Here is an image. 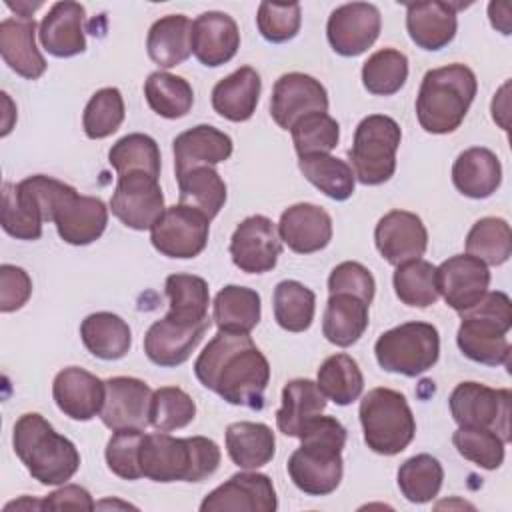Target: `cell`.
<instances>
[{
  "label": "cell",
  "instance_id": "1",
  "mask_svg": "<svg viewBox=\"0 0 512 512\" xmlns=\"http://www.w3.org/2000/svg\"><path fill=\"white\" fill-rule=\"evenodd\" d=\"M198 382L224 402L262 410L270 364L250 334L222 332L204 346L194 362Z\"/></svg>",
  "mask_w": 512,
  "mask_h": 512
},
{
  "label": "cell",
  "instance_id": "2",
  "mask_svg": "<svg viewBox=\"0 0 512 512\" xmlns=\"http://www.w3.org/2000/svg\"><path fill=\"white\" fill-rule=\"evenodd\" d=\"M300 446L290 454L286 470L298 490L328 496L342 480L346 428L334 416H314L300 432Z\"/></svg>",
  "mask_w": 512,
  "mask_h": 512
},
{
  "label": "cell",
  "instance_id": "3",
  "mask_svg": "<svg viewBox=\"0 0 512 512\" xmlns=\"http://www.w3.org/2000/svg\"><path fill=\"white\" fill-rule=\"evenodd\" d=\"M220 448L206 436L174 438L168 432L144 434L140 444L142 476L154 482H202L220 466Z\"/></svg>",
  "mask_w": 512,
  "mask_h": 512
},
{
  "label": "cell",
  "instance_id": "4",
  "mask_svg": "<svg viewBox=\"0 0 512 512\" xmlns=\"http://www.w3.org/2000/svg\"><path fill=\"white\" fill-rule=\"evenodd\" d=\"M12 446L30 476L44 486L66 484L80 468V452L38 412L22 414L12 432Z\"/></svg>",
  "mask_w": 512,
  "mask_h": 512
},
{
  "label": "cell",
  "instance_id": "5",
  "mask_svg": "<svg viewBox=\"0 0 512 512\" xmlns=\"http://www.w3.org/2000/svg\"><path fill=\"white\" fill-rule=\"evenodd\" d=\"M478 92L476 74L464 64L432 68L416 96V118L428 134H450L464 122Z\"/></svg>",
  "mask_w": 512,
  "mask_h": 512
},
{
  "label": "cell",
  "instance_id": "6",
  "mask_svg": "<svg viewBox=\"0 0 512 512\" xmlns=\"http://www.w3.org/2000/svg\"><path fill=\"white\" fill-rule=\"evenodd\" d=\"M462 322L456 334L460 352L478 364L506 366L510 342L506 334L512 328V302L506 292H486L472 308L458 312Z\"/></svg>",
  "mask_w": 512,
  "mask_h": 512
},
{
  "label": "cell",
  "instance_id": "7",
  "mask_svg": "<svg viewBox=\"0 0 512 512\" xmlns=\"http://www.w3.org/2000/svg\"><path fill=\"white\" fill-rule=\"evenodd\" d=\"M366 446L382 456H394L408 448L416 434V420L402 392L372 388L358 408Z\"/></svg>",
  "mask_w": 512,
  "mask_h": 512
},
{
  "label": "cell",
  "instance_id": "8",
  "mask_svg": "<svg viewBox=\"0 0 512 512\" xmlns=\"http://www.w3.org/2000/svg\"><path fill=\"white\" fill-rule=\"evenodd\" d=\"M402 140L398 122L384 114H370L360 120L348 150L350 168L364 186H380L396 172V150Z\"/></svg>",
  "mask_w": 512,
  "mask_h": 512
},
{
  "label": "cell",
  "instance_id": "9",
  "mask_svg": "<svg viewBox=\"0 0 512 512\" xmlns=\"http://www.w3.org/2000/svg\"><path fill=\"white\" fill-rule=\"evenodd\" d=\"M374 354L382 370L416 378L438 362L440 334L434 324L404 322L378 336Z\"/></svg>",
  "mask_w": 512,
  "mask_h": 512
},
{
  "label": "cell",
  "instance_id": "10",
  "mask_svg": "<svg viewBox=\"0 0 512 512\" xmlns=\"http://www.w3.org/2000/svg\"><path fill=\"white\" fill-rule=\"evenodd\" d=\"M450 414L458 426L488 428L510 442L512 394L508 388H490L480 382H460L448 398Z\"/></svg>",
  "mask_w": 512,
  "mask_h": 512
},
{
  "label": "cell",
  "instance_id": "11",
  "mask_svg": "<svg viewBox=\"0 0 512 512\" xmlns=\"http://www.w3.org/2000/svg\"><path fill=\"white\" fill-rule=\"evenodd\" d=\"M210 218L200 210L174 204L150 228L152 246L168 258H196L208 244Z\"/></svg>",
  "mask_w": 512,
  "mask_h": 512
},
{
  "label": "cell",
  "instance_id": "12",
  "mask_svg": "<svg viewBox=\"0 0 512 512\" xmlns=\"http://www.w3.org/2000/svg\"><path fill=\"white\" fill-rule=\"evenodd\" d=\"M110 210L124 226L150 230L166 210L158 178L146 172L120 174L110 198Z\"/></svg>",
  "mask_w": 512,
  "mask_h": 512
},
{
  "label": "cell",
  "instance_id": "13",
  "mask_svg": "<svg viewBox=\"0 0 512 512\" xmlns=\"http://www.w3.org/2000/svg\"><path fill=\"white\" fill-rule=\"evenodd\" d=\"M280 252L282 240L278 226L262 214L244 218L230 238L232 262L246 274L270 272L276 266Z\"/></svg>",
  "mask_w": 512,
  "mask_h": 512
},
{
  "label": "cell",
  "instance_id": "14",
  "mask_svg": "<svg viewBox=\"0 0 512 512\" xmlns=\"http://www.w3.org/2000/svg\"><path fill=\"white\" fill-rule=\"evenodd\" d=\"M382 28L380 10L370 2L342 4L328 16L326 36L332 50L340 56L354 58L364 54Z\"/></svg>",
  "mask_w": 512,
  "mask_h": 512
},
{
  "label": "cell",
  "instance_id": "15",
  "mask_svg": "<svg viewBox=\"0 0 512 512\" xmlns=\"http://www.w3.org/2000/svg\"><path fill=\"white\" fill-rule=\"evenodd\" d=\"M326 110L328 92L314 76L288 72L274 82L270 96V116L280 128L290 130L300 118Z\"/></svg>",
  "mask_w": 512,
  "mask_h": 512
},
{
  "label": "cell",
  "instance_id": "16",
  "mask_svg": "<svg viewBox=\"0 0 512 512\" xmlns=\"http://www.w3.org/2000/svg\"><path fill=\"white\" fill-rule=\"evenodd\" d=\"M374 242L382 258L400 266L424 256L428 248V230L420 216L408 210H390L374 228Z\"/></svg>",
  "mask_w": 512,
  "mask_h": 512
},
{
  "label": "cell",
  "instance_id": "17",
  "mask_svg": "<svg viewBox=\"0 0 512 512\" xmlns=\"http://www.w3.org/2000/svg\"><path fill=\"white\" fill-rule=\"evenodd\" d=\"M278 498L270 476L260 472H238L224 484L216 486L200 504L202 512L244 510V512H274Z\"/></svg>",
  "mask_w": 512,
  "mask_h": 512
},
{
  "label": "cell",
  "instance_id": "18",
  "mask_svg": "<svg viewBox=\"0 0 512 512\" xmlns=\"http://www.w3.org/2000/svg\"><path fill=\"white\" fill-rule=\"evenodd\" d=\"M152 388L132 376H114L106 380V400L100 410V420L106 428H146L150 426Z\"/></svg>",
  "mask_w": 512,
  "mask_h": 512
},
{
  "label": "cell",
  "instance_id": "19",
  "mask_svg": "<svg viewBox=\"0 0 512 512\" xmlns=\"http://www.w3.org/2000/svg\"><path fill=\"white\" fill-rule=\"evenodd\" d=\"M438 292L456 312L472 308L490 286V270L470 254H456L436 266Z\"/></svg>",
  "mask_w": 512,
  "mask_h": 512
},
{
  "label": "cell",
  "instance_id": "20",
  "mask_svg": "<svg viewBox=\"0 0 512 512\" xmlns=\"http://www.w3.org/2000/svg\"><path fill=\"white\" fill-rule=\"evenodd\" d=\"M52 398L64 416L88 422L100 416L106 400V382L80 366H68L54 376Z\"/></svg>",
  "mask_w": 512,
  "mask_h": 512
},
{
  "label": "cell",
  "instance_id": "21",
  "mask_svg": "<svg viewBox=\"0 0 512 512\" xmlns=\"http://www.w3.org/2000/svg\"><path fill=\"white\" fill-rule=\"evenodd\" d=\"M52 222L66 244L86 246L104 234L108 208L100 198L82 196L72 188L56 206Z\"/></svg>",
  "mask_w": 512,
  "mask_h": 512
},
{
  "label": "cell",
  "instance_id": "22",
  "mask_svg": "<svg viewBox=\"0 0 512 512\" xmlns=\"http://www.w3.org/2000/svg\"><path fill=\"white\" fill-rule=\"evenodd\" d=\"M210 326V318L200 324H182L168 316L156 320L144 334V352L148 360L162 368L184 364L196 350Z\"/></svg>",
  "mask_w": 512,
  "mask_h": 512
},
{
  "label": "cell",
  "instance_id": "23",
  "mask_svg": "<svg viewBox=\"0 0 512 512\" xmlns=\"http://www.w3.org/2000/svg\"><path fill=\"white\" fill-rule=\"evenodd\" d=\"M280 240L296 254H312L326 248L332 240L330 214L310 202L288 206L278 222Z\"/></svg>",
  "mask_w": 512,
  "mask_h": 512
},
{
  "label": "cell",
  "instance_id": "24",
  "mask_svg": "<svg viewBox=\"0 0 512 512\" xmlns=\"http://www.w3.org/2000/svg\"><path fill=\"white\" fill-rule=\"evenodd\" d=\"M240 48V30L236 20L218 10L200 14L192 22V54L208 68L230 62Z\"/></svg>",
  "mask_w": 512,
  "mask_h": 512
},
{
  "label": "cell",
  "instance_id": "25",
  "mask_svg": "<svg viewBox=\"0 0 512 512\" xmlns=\"http://www.w3.org/2000/svg\"><path fill=\"white\" fill-rule=\"evenodd\" d=\"M86 10L82 4L64 0L52 4L40 22L38 38L42 48L56 58H72L86 50Z\"/></svg>",
  "mask_w": 512,
  "mask_h": 512
},
{
  "label": "cell",
  "instance_id": "26",
  "mask_svg": "<svg viewBox=\"0 0 512 512\" xmlns=\"http://www.w3.org/2000/svg\"><path fill=\"white\" fill-rule=\"evenodd\" d=\"M456 10V4L440 0L406 4V30L410 40L430 52L448 46L458 28Z\"/></svg>",
  "mask_w": 512,
  "mask_h": 512
},
{
  "label": "cell",
  "instance_id": "27",
  "mask_svg": "<svg viewBox=\"0 0 512 512\" xmlns=\"http://www.w3.org/2000/svg\"><path fill=\"white\" fill-rule=\"evenodd\" d=\"M172 150L174 170L178 178L192 168L214 166L228 160L232 156L234 144L226 132L210 124H198L190 130L180 132L172 142Z\"/></svg>",
  "mask_w": 512,
  "mask_h": 512
},
{
  "label": "cell",
  "instance_id": "28",
  "mask_svg": "<svg viewBox=\"0 0 512 512\" xmlns=\"http://www.w3.org/2000/svg\"><path fill=\"white\" fill-rule=\"evenodd\" d=\"M0 54L4 64L26 80H36L46 72V60L36 46L34 18L10 16L0 22Z\"/></svg>",
  "mask_w": 512,
  "mask_h": 512
},
{
  "label": "cell",
  "instance_id": "29",
  "mask_svg": "<svg viewBox=\"0 0 512 512\" xmlns=\"http://www.w3.org/2000/svg\"><path fill=\"white\" fill-rule=\"evenodd\" d=\"M262 92L260 74L252 66H240L212 88V108L230 122H246L256 112Z\"/></svg>",
  "mask_w": 512,
  "mask_h": 512
},
{
  "label": "cell",
  "instance_id": "30",
  "mask_svg": "<svg viewBox=\"0 0 512 512\" xmlns=\"http://www.w3.org/2000/svg\"><path fill=\"white\" fill-rule=\"evenodd\" d=\"M452 182L456 190L468 198H488L500 188L502 164L498 156L484 146L468 148L460 152L452 164Z\"/></svg>",
  "mask_w": 512,
  "mask_h": 512
},
{
  "label": "cell",
  "instance_id": "31",
  "mask_svg": "<svg viewBox=\"0 0 512 512\" xmlns=\"http://www.w3.org/2000/svg\"><path fill=\"white\" fill-rule=\"evenodd\" d=\"M368 306L362 298L346 292L330 294L324 316L322 334L324 338L340 348L356 344L368 328Z\"/></svg>",
  "mask_w": 512,
  "mask_h": 512
},
{
  "label": "cell",
  "instance_id": "32",
  "mask_svg": "<svg viewBox=\"0 0 512 512\" xmlns=\"http://www.w3.org/2000/svg\"><path fill=\"white\" fill-rule=\"evenodd\" d=\"M230 460L242 470L266 466L276 452V438L268 424L262 422H232L224 434Z\"/></svg>",
  "mask_w": 512,
  "mask_h": 512
},
{
  "label": "cell",
  "instance_id": "33",
  "mask_svg": "<svg viewBox=\"0 0 512 512\" xmlns=\"http://www.w3.org/2000/svg\"><path fill=\"white\" fill-rule=\"evenodd\" d=\"M328 398L316 382L308 378H294L282 388V406L276 412V426L284 436L298 438L302 428L326 410Z\"/></svg>",
  "mask_w": 512,
  "mask_h": 512
},
{
  "label": "cell",
  "instance_id": "34",
  "mask_svg": "<svg viewBox=\"0 0 512 512\" xmlns=\"http://www.w3.org/2000/svg\"><path fill=\"white\" fill-rule=\"evenodd\" d=\"M146 50L154 64L172 68L192 54V22L184 14H168L158 18L146 38Z\"/></svg>",
  "mask_w": 512,
  "mask_h": 512
},
{
  "label": "cell",
  "instance_id": "35",
  "mask_svg": "<svg viewBox=\"0 0 512 512\" xmlns=\"http://www.w3.org/2000/svg\"><path fill=\"white\" fill-rule=\"evenodd\" d=\"M0 222L6 234L18 240H38L42 236V224L46 222L44 212L30 192V188L20 180L18 184H2V214Z\"/></svg>",
  "mask_w": 512,
  "mask_h": 512
},
{
  "label": "cell",
  "instance_id": "36",
  "mask_svg": "<svg viewBox=\"0 0 512 512\" xmlns=\"http://www.w3.org/2000/svg\"><path fill=\"white\" fill-rule=\"evenodd\" d=\"M262 316L260 294L252 288L228 284L224 286L212 304V320L222 332L250 334Z\"/></svg>",
  "mask_w": 512,
  "mask_h": 512
},
{
  "label": "cell",
  "instance_id": "37",
  "mask_svg": "<svg viewBox=\"0 0 512 512\" xmlns=\"http://www.w3.org/2000/svg\"><path fill=\"white\" fill-rule=\"evenodd\" d=\"M80 338L86 350L100 360H120L132 346L128 322L112 312L88 314L80 324Z\"/></svg>",
  "mask_w": 512,
  "mask_h": 512
},
{
  "label": "cell",
  "instance_id": "38",
  "mask_svg": "<svg viewBox=\"0 0 512 512\" xmlns=\"http://www.w3.org/2000/svg\"><path fill=\"white\" fill-rule=\"evenodd\" d=\"M168 296V318L182 324H200L208 320L210 292L204 278L194 274H170L164 282Z\"/></svg>",
  "mask_w": 512,
  "mask_h": 512
},
{
  "label": "cell",
  "instance_id": "39",
  "mask_svg": "<svg viewBox=\"0 0 512 512\" xmlns=\"http://www.w3.org/2000/svg\"><path fill=\"white\" fill-rule=\"evenodd\" d=\"M144 98L158 116L176 120L192 110L194 90L186 78L156 70L144 82Z\"/></svg>",
  "mask_w": 512,
  "mask_h": 512
},
{
  "label": "cell",
  "instance_id": "40",
  "mask_svg": "<svg viewBox=\"0 0 512 512\" xmlns=\"http://www.w3.org/2000/svg\"><path fill=\"white\" fill-rule=\"evenodd\" d=\"M304 178L328 198L342 202L354 194L356 176L348 162L330 154H312L298 160Z\"/></svg>",
  "mask_w": 512,
  "mask_h": 512
},
{
  "label": "cell",
  "instance_id": "41",
  "mask_svg": "<svg viewBox=\"0 0 512 512\" xmlns=\"http://www.w3.org/2000/svg\"><path fill=\"white\" fill-rule=\"evenodd\" d=\"M178 196L184 206L200 210L210 220L226 204V184L212 166H198L178 176Z\"/></svg>",
  "mask_w": 512,
  "mask_h": 512
},
{
  "label": "cell",
  "instance_id": "42",
  "mask_svg": "<svg viewBox=\"0 0 512 512\" xmlns=\"http://www.w3.org/2000/svg\"><path fill=\"white\" fill-rule=\"evenodd\" d=\"M316 384L328 400L338 406H348L360 398L364 390V376L352 356L332 354L320 364Z\"/></svg>",
  "mask_w": 512,
  "mask_h": 512
},
{
  "label": "cell",
  "instance_id": "43",
  "mask_svg": "<svg viewBox=\"0 0 512 512\" xmlns=\"http://www.w3.org/2000/svg\"><path fill=\"white\" fill-rule=\"evenodd\" d=\"M274 320L288 332H304L312 326L316 312L314 292L298 280H282L272 294Z\"/></svg>",
  "mask_w": 512,
  "mask_h": 512
},
{
  "label": "cell",
  "instance_id": "44",
  "mask_svg": "<svg viewBox=\"0 0 512 512\" xmlns=\"http://www.w3.org/2000/svg\"><path fill=\"white\" fill-rule=\"evenodd\" d=\"M396 480L408 502L426 504L438 496L444 480V468L434 456L416 454L400 464Z\"/></svg>",
  "mask_w": 512,
  "mask_h": 512
},
{
  "label": "cell",
  "instance_id": "45",
  "mask_svg": "<svg viewBox=\"0 0 512 512\" xmlns=\"http://www.w3.org/2000/svg\"><path fill=\"white\" fill-rule=\"evenodd\" d=\"M466 254L486 266H500L512 254V232L504 218L486 216L474 222L466 236Z\"/></svg>",
  "mask_w": 512,
  "mask_h": 512
},
{
  "label": "cell",
  "instance_id": "46",
  "mask_svg": "<svg viewBox=\"0 0 512 512\" xmlns=\"http://www.w3.org/2000/svg\"><path fill=\"white\" fill-rule=\"evenodd\" d=\"M392 284L400 302L412 308L432 306L440 298L436 266L422 258L396 266Z\"/></svg>",
  "mask_w": 512,
  "mask_h": 512
},
{
  "label": "cell",
  "instance_id": "47",
  "mask_svg": "<svg viewBox=\"0 0 512 512\" xmlns=\"http://www.w3.org/2000/svg\"><path fill=\"white\" fill-rule=\"evenodd\" d=\"M110 166L120 174L146 172L154 178L160 176V148L148 134L132 132L122 136L108 150Z\"/></svg>",
  "mask_w": 512,
  "mask_h": 512
},
{
  "label": "cell",
  "instance_id": "48",
  "mask_svg": "<svg viewBox=\"0 0 512 512\" xmlns=\"http://www.w3.org/2000/svg\"><path fill=\"white\" fill-rule=\"evenodd\" d=\"M408 80V58L396 48L374 52L362 66V84L374 96H392Z\"/></svg>",
  "mask_w": 512,
  "mask_h": 512
},
{
  "label": "cell",
  "instance_id": "49",
  "mask_svg": "<svg viewBox=\"0 0 512 512\" xmlns=\"http://www.w3.org/2000/svg\"><path fill=\"white\" fill-rule=\"evenodd\" d=\"M124 98L114 86L96 90L82 114V126L90 140H102L112 136L124 122Z\"/></svg>",
  "mask_w": 512,
  "mask_h": 512
},
{
  "label": "cell",
  "instance_id": "50",
  "mask_svg": "<svg viewBox=\"0 0 512 512\" xmlns=\"http://www.w3.org/2000/svg\"><path fill=\"white\" fill-rule=\"evenodd\" d=\"M196 416V404L188 392L178 386H162L152 392L150 426L158 432L186 428Z\"/></svg>",
  "mask_w": 512,
  "mask_h": 512
},
{
  "label": "cell",
  "instance_id": "51",
  "mask_svg": "<svg viewBox=\"0 0 512 512\" xmlns=\"http://www.w3.org/2000/svg\"><path fill=\"white\" fill-rule=\"evenodd\" d=\"M452 442L462 458L484 470H496L504 462L506 442L494 430L460 426L452 434Z\"/></svg>",
  "mask_w": 512,
  "mask_h": 512
},
{
  "label": "cell",
  "instance_id": "52",
  "mask_svg": "<svg viewBox=\"0 0 512 512\" xmlns=\"http://www.w3.org/2000/svg\"><path fill=\"white\" fill-rule=\"evenodd\" d=\"M292 142L298 158L312 154H328L338 146L340 126L326 112H314L300 118L292 128Z\"/></svg>",
  "mask_w": 512,
  "mask_h": 512
},
{
  "label": "cell",
  "instance_id": "53",
  "mask_svg": "<svg viewBox=\"0 0 512 512\" xmlns=\"http://www.w3.org/2000/svg\"><path fill=\"white\" fill-rule=\"evenodd\" d=\"M142 428H122L114 430L106 444V464L112 474L122 480L142 478L140 470V444L144 438Z\"/></svg>",
  "mask_w": 512,
  "mask_h": 512
},
{
  "label": "cell",
  "instance_id": "54",
  "mask_svg": "<svg viewBox=\"0 0 512 512\" xmlns=\"http://www.w3.org/2000/svg\"><path fill=\"white\" fill-rule=\"evenodd\" d=\"M302 24V12L298 2L278 4V2H260L256 14V26L264 40L272 44H282L292 40Z\"/></svg>",
  "mask_w": 512,
  "mask_h": 512
},
{
  "label": "cell",
  "instance_id": "55",
  "mask_svg": "<svg viewBox=\"0 0 512 512\" xmlns=\"http://www.w3.org/2000/svg\"><path fill=\"white\" fill-rule=\"evenodd\" d=\"M328 292L330 294H338V292L354 294V296L362 298L366 304H372L374 292H376V282L366 266H362L360 262H354V260H346L332 268V272L328 276Z\"/></svg>",
  "mask_w": 512,
  "mask_h": 512
},
{
  "label": "cell",
  "instance_id": "56",
  "mask_svg": "<svg viewBox=\"0 0 512 512\" xmlns=\"http://www.w3.org/2000/svg\"><path fill=\"white\" fill-rule=\"evenodd\" d=\"M32 294V280L28 272L14 264L0 266V310L4 314L20 310Z\"/></svg>",
  "mask_w": 512,
  "mask_h": 512
},
{
  "label": "cell",
  "instance_id": "57",
  "mask_svg": "<svg viewBox=\"0 0 512 512\" xmlns=\"http://www.w3.org/2000/svg\"><path fill=\"white\" fill-rule=\"evenodd\" d=\"M94 510L96 504L90 492L78 484H64L62 488L40 500V510Z\"/></svg>",
  "mask_w": 512,
  "mask_h": 512
},
{
  "label": "cell",
  "instance_id": "58",
  "mask_svg": "<svg viewBox=\"0 0 512 512\" xmlns=\"http://www.w3.org/2000/svg\"><path fill=\"white\" fill-rule=\"evenodd\" d=\"M488 14H490L492 26H494L498 32H502L504 36H508V34H510V4L506 2L504 8H502V14H500V2H490Z\"/></svg>",
  "mask_w": 512,
  "mask_h": 512
},
{
  "label": "cell",
  "instance_id": "59",
  "mask_svg": "<svg viewBox=\"0 0 512 512\" xmlns=\"http://www.w3.org/2000/svg\"><path fill=\"white\" fill-rule=\"evenodd\" d=\"M6 6L10 8V10H14L16 12V16H22V18H32V14H34V10H38L40 6H42V2H34V4H30V2H6Z\"/></svg>",
  "mask_w": 512,
  "mask_h": 512
}]
</instances>
